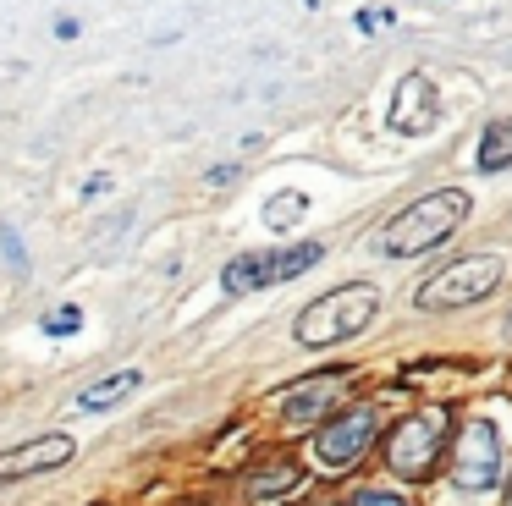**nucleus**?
I'll return each instance as SVG.
<instances>
[{
	"label": "nucleus",
	"mask_w": 512,
	"mask_h": 506,
	"mask_svg": "<svg viewBox=\"0 0 512 506\" xmlns=\"http://www.w3.org/2000/svg\"><path fill=\"white\" fill-rule=\"evenodd\" d=\"M441 440H446V413H413L391 429L386 462L402 479H430V468L441 462Z\"/></svg>",
	"instance_id": "obj_6"
},
{
	"label": "nucleus",
	"mask_w": 512,
	"mask_h": 506,
	"mask_svg": "<svg viewBox=\"0 0 512 506\" xmlns=\"http://www.w3.org/2000/svg\"><path fill=\"white\" fill-rule=\"evenodd\" d=\"M303 215H309V198H303V193H276V198L265 204V220H270L276 231H292Z\"/></svg>",
	"instance_id": "obj_14"
},
{
	"label": "nucleus",
	"mask_w": 512,
	"mask_h": 506,
	"mask_svg": "<svg viewBox=\"0 0 512 506\" xmlns=\"http://www.w3.org/2000/svg\"><path fill=\"white\" fill-rule=\"evenodd\" d=\"M138 385H144L138 369H116V374H105V380H94L89 391H78V407L83 413H105V407H116L122 396H133Z\"/></svg>",
	"instance_id": "obj_11"
},
{
	"label": "nucleus",
	"mask_w": 512,
	"mask_h": 506,
	"mask_svg": "<svg viewBox=\"0 0 512 506\" xmlns=\"http://www.w3.org/2000/svg\"><path fill=\"white\" fill-rule=\"evenodd\" d=\"M78 325H83V308H56V314L45 319V336H72Z\"/></svg>",
	"instance_id": "obj_15"
},
{
	"label": "nucleus",
	"mask_w": 512,
	"mask_h": 506,
	"mask_svg": "<svg viewBox=\"0 0 512 506\" xmlns=\"http://www.w3.org/2000/svg\"><path fill=\"white\" fill-rule=\"evenodd\" d=\"M0 248H6L12 270H28V248H23V237H17V226H0Z\"/></svg>",
	"instance_id": "obj_16"
},
{
	"label": "nucleus",
	"mask_w": 512,
	"mask_h": 506,
	"mask_svg": "<svg viewBox=\"0 0 512 506\" xmlns=\"http://www.w3.org/2000/svg\"><path fill=\"white\" fill-rule=\"evenodd\" d=\"M347 506H408V495H397V490H358Z\"/></svg>",
	"instance_id": "obj_17"
},
{
	"label": "nucleus",
	"mask_w": 512,
	"mask_h": 506,
	"mask_svg": "<svg viewBox=\"0 0 512 506\" xmlns=\"http://www.w3.org/2000/svg\"><path fill=\"white\" fill-rule=\"evenodd\" d=\"M320 259H325L320 242H292V248H270V253H243V259H232L221 270V286L232 297H243V292H259V286H276V281H298V275L314 270Z\"/></svg>",
	"instance_id": "obj_5"
},
{
	"label": "nucleus",
	"mask_w": 512,
	"mask_h": 506,
	"mask_svg": "<svg viewBox=\"0 0 512 506\" xmlns=\"http://www.w3.org/2000/svg\"><path fill=\"white\" fill-rule=\"evenodd\" d=\"M507 341H512V314H507Z\"/></svg>",
	"instance_id": "obj_19"
},
{
	"label": "nucleus",
	"mask_w": 512,
	"mask_h": 506,
	"mask_svg": "<svg viewBox=\"0 0 512 506\" xmlns=\"http://www.w3.org/2000/svg\"><path fill=\"white\" fill-rule=\"evenodd\" d=\"M507 506H512V490H507Z\"/></svg>",
	"instance_id": "obj_20"
},
{
	"label": "nucleus",
	"mask_w": 512,
	"mask_h": 506,
	"mask_svg": "<svg viewBox=\"0 0 512 506\" xmlns=\"http://www.w3.org/2000/svg\"><path fill=\"white\" fill-rule=\"evenodd\" d=\"M78 440L72 435H39V440H23V446L0 451V484H17V479H34V473H50V468H67Z\"/></svg>",
	"instance_id": "obj_9"
},
{
	"label": "nucleus",
	"mask_w": 512,
	"mask_h": 506,
	"mask_svg": "<svg viewBox=\"0 0 512 506\" xmlns=\"http://www.w3.org/2000/svg\"><path fill=\"white\" fill-rule=\"evenodd\" d=\"M435 121H441V94H435V83L424 72H408L397 83L391 110H386V127L397 132V138H419V132H430Z\"/></svg>",
	"instance_id": "obj_8"
},
{
	"label": "nucleus",
	"mask_w": 512,
	"mask_h": 506,
	"mask_svg": "<svg viewBox=\"0 0 512 506\" xmlns=\"http://www.w3.org/2000/svg\"><path fill=\"white\" fill-rule=\"evenodd\" d=\"M375 308H380L375 286H369V281H347V286H336V292L314 297V303L298 314L292 336H298L303 347H336V341H353L358 330H369Z\"/></svg>",
	"instance_id": "obj_2"
},
{
	"label": "nucleus",
	"mask_w": 512,
	"mask_h": 506,
	"mask_svg": "<svg viewBox=\"0 0 512 506\" xmlns=\"http://www.w3.org/2000/svg\"><path fill=\"white\" fill-rule=\"evenodd\" d=\"M501 275H507V264H501L496 253H468V259H457V264H446V270H435L430 281L419 286V297H413V303H419L424 314L485 303V297L501 286Z\"/></svg>",
	"instance_id": "obj_3"
},
{
	"label": "nucleus",
	"mask_w": 512,
	"mask_h": 506,
	"mask_svg": "<svg viewBox=\"0 0 512 506\" xmlns=\"http://www.w3.org/2000/svg\"><path fill=\"white\" fill-rule=\"evenodd\" d=\"M342 385H347V369H331V374H314V380L292 385V391H281V418L287 424H309V418H320L342 396Z\"/></svg>",
	"instance_id": "obj_10"
},
{
	"label": "nucleus",
	"mask_w": 512,
	"mask_h": 506,
	"mask_svg": "<svg viewBox=\"0 0 512 506\" xmlns=\"http://www.w3.org/2000/svg\"><path fill=\"white\" fill-rule=\"evenodd\" d=\"M463 220H468V193L463 187H435V193H424L419 204H408L402 215H391L386 226H380L375 248L391 253V259H413V253L441 248Z\"/></svg>",
	"instance_id": "obj_1"
},
{
	"label": "nucleus",
	"mask_w": 512,
	"mask_h": 506,
	"mask_svg": "<svg viewBox=\"0 0 512 506\" xmlns=\"http://www.w3.org/2000/svg\"><path fill=\"white\" fill-rule=\"evenodd\" d=\"M375 435H380L375 407H353V413L331 418V424L314 435V462H320V468H353V462L375 446Z\"/></svg>",
	"instance_id": "obj_7"
},
{
	"label": "nucleus",
	"mask_w": 512,
	"mask_h": 506,
	"mask_svg": "<svg viewBox=\"0 0 512 506\" xmlns=\"http://www.w3.org/2000/svg\"><path fill=\"white\" fill-rule=\"evenodd\" d=\"M232 176H237V165H215V171L204 176V182H210V187H226V182H232Z\"/></svg>",
	"instance_id": "obj_18"
},
{
	"label": "nucleus",
	"mask_w": 512,
	"mask_h": 506,
	"mask_svg": "<svg viewBox=\"0 0 512 506\" xmlns=\"http://www.w3.org/2000/svg\"><path fill=\"white\" fill-rule=\"evenodd\" d=\"M474 160H479V171H507V165H512V116L490 121L485 138H479Z\"/></svg>",
	"instance_id": "obj_12"
},
{
	"label": "nucleus",
	"mask_w": 512,
	"mask_h": 506,
	"mask_svg": "<svg viewBox=\"0 0 512 506\" xmlns=\"http://www.w3.org/2000/svg\"><path fill=\"white\" fill-rule=\"evenodd\" d=\"M501 468H507V440H501L496 418H468L452 451V479L468 495H485L501 484Z\"/></svg>",
	"instance_id": "obj_4"
},
{
	"label": "nucleus",
	"mask_w": 512,
	"mask_h": 506,
	"mask_svg": "<svg viewBox=\"0 0 512 506\" xmlns=\"http://www.w3.org/2000/svg\"><path fill=\"white\" fill-rule=\"evenodd\" d=\"M298 479H303V473H298V462H270V468L248 473V490H254V495H287Z\"/></svg>",
	"instance_id": "obj_13"
}]
</instances>
